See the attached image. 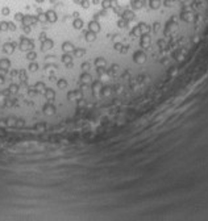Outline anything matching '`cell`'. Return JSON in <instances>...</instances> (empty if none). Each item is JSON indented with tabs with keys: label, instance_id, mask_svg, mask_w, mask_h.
Returning <instances> with one entry per match:
<instances>
[{
	"label": "cell",
	"instance_id": "30",
	"mask_svg": "<svg viewBox=\"0 0 208 221\" xmlns=\"http://www.w3.org/2000/svg\"><path fill=\"white\" fill-rule=\"evenodd\" d=\"M100 1V0H94V3H95V4H97V3H99Z\"/></svg>",
	"mask_w": 208,
	"mask_h": 221
},
{
	"label": "cell",
	"instance_id": "1",
	"mask_svg": "<svg viewBox=\"0 0 208 221\" xmlns=\"http://www.w3.org/2000/svg\"><path fill=\"white\" fill-rule=\"evenodd\" d=\"M19 48L23 51H30V50H33V49H34V42H33L32 40L26 38V37H21Z\"/></svg>",
	"mask_w": 208,
	"mask_h": 221
},
{
	"label": "cell",
	"instance_id": "22",
	"mask_svg": "<svg viewBox=\"0 0 208 221\" xmlns=\"http://www.w3.org/2000/svg\"><path fill=\"white\" fill-rule=\"evenodd\" d=\"M102 7H103V9H109L111 8V5H109V0H102Z\"/></svg>",
	"mask_w": 208,
	"mask_h": 221
},
{
	"label": "cell",
	"instance_id": "24",
	"mask_svg": "<svg viewBox=\"0 0 208 221\" xmlns=\"http://www.w3.org/2000/svg\"><path fill=\"white\" fill-rule=\"evenodd\" d=\"M38 69V64L37 63H30L29 64V70H30V71H36V70H37Z\"/></svg>",
	"mask_w": 208,
	"mask_h": 221
},
{
	"label": "cell",
	"instance_id": "10",
	"mask_svg": "<svg viewBox=\"0 0 208 221\" xmlns=\"http://www.w3.org/2000/svg\"><path fill=\"white\" fill-rule=\"evenodd\" d=\"M95 64H96L97 69H105L107 62H105V59H104V58L99 57V58H96V59H95Z\"/></svg>",
	"mask_w": 208,
	"mask_h": 221
},
{
	"label": "cell",
	"instance_id": "32",
	"mask_svg": "<svg viewBox=\"0 0 208 221\" xmlns=\"http://www.w3.org/2000/svg\"><path fill=\"white\" fill-rule=\"evenodd\" d=\"M0 32H1V28H0Z\"/></svg>",
	"mask_w": 208,
	"mask_h": 221
},
{
	"label": "cell",
	"instance_id": "6",
	"mask_svg": "<svg viewBox=\"0 0 208 221\" xmlns=\"http://www.w3.org/2000/svg\"><path fill=\"white\" fill-rule=\"evenodd\" d=\"M62 62L66 64V66L71 67L73 66V55L70 53H65L62 55Z\"/></svg>",
	"mask_w": 208,
	"mask_h": 221
},
{
	"label": "cell",
	"instance_id": "20",
	"mask_svg": "<svg viewBox=\"0 0 208 221\" xmlns=\"http://www.w3.org/2000/svg\"><path fill=\"white\" fill-rule=\"evenodd\" d=\"M24 16H25V15H23V13H21V12H17V13L15 15V20H16V21H19V23H23Z\"/></svg>",
	"mask_w": 208,
	"mask_h": 221
},
{
	"label": "cell",
	"instance_id": "12",
	"mask_svg": "<svg viewBox=\"0 0 208 221\" xmlns=\"http://www.w3.org/2000/svg\"><path fill=\"white\" fill-rule=\"evenodd\" d=\"M10 67H11V62H10V59H7V58H1V59H0V69L8 70Z\"/></svg>",
	"mask_w": 208,
	"mask_h": 221
},
{
	"label": "cell",
	"instance_id": "27",
	"mask_svg": "<svg viewBox=\"0 0 208 221\" xmlns=\"http://www.w3.org/2000/svg\"><path fill=\"white\" fill-rule=\"evenodd\" d=\"M82 69L88 70V69H90V63H88V62H87V63H86V62H84V63H82Z\"/></svg>",
	"mask_w": 208,
	"mask_h": 221
},
{
	"label": "cell",
	"instance_id": "3",
	"mask_svg": "<svg viewBox=\"0 0 208 221\" xmlns=\"http://www.w3.org/2000/svg\"><path fill=\"white\" fill-rule=\"evenodd\" d=\"M45 13H46V17H48V23H50V24L57 23L58 16H57L56 11H53V9H48V11L45 12Z\"/></svg>",
	"mask_w": 208,
	"mask_h": 221
},
{
	"label": "cell",
	"instance_id": "11",
	"mask_svg": "<svg viewBox=\"0 0 208 221\" xmlns=\"http://www.w3.org/2000/svg\"><path fill=\"white\" fill-rule=\"evenodd\" d=\"M45 96H46V99L49 101H51L56 97V92H54V90H51V88H46V90H45Z\"/></svg>",
	"mask_w": 208,
	"mask_h": 221
},
{
	"label": "cell",
	"instance_id": "9",
	"mask_svg": "<svg viewBox=\"0 0 208 221\" xmlns=\"http://www.w3.org/2000/svg\"><path fill=\"white\" fill-rule=\"evenodd\" d=\"M44 112L46 113V115H54V112H56V107L53 105V104H50V103H48L44 107Z\"/></svg>",
	"mask_w": 208,
	"mask_h": 221
},
{
	"label": "cell",
	"instance_id": "15",
	"mask_svg": "<svg viewBox=\"0 0 208 221\" xmlns=\"http://www.w3.org/2000/svg\"><path fill=\"white\" fill-rule=\"evenodd\" d=\"M134 61H136V62H144V61H145V55H144V53L137 51V53L134 54Z\"/></svg>",
	"mask_w": 208,
	"mask_h": 221
},
{
	"label": "cell",
	"instance_id": "26",
	"mask_svg": "<svg viewBox=\"0 0 208 221\" xmlns=\"http://www.w3.org/2000/svg\"><path fill=\"white\" fill-rule=\"evenodd\" d=\"M17 88H19V87H17V84H12L10 87V90H11V92H16Z\"/></svg>",
	"mask_w": 208,
	"mask_h": 221
},
{
	"label": "cell",
	"instance_id": "16",
	"mask_svg": "<svg viewBox=\"0 0 208 221\" xmlns=\"http://www.w3.org/2000/svg\"><path fill=\"white\" fill-rule=\"evenodd\" d=\"M37 58V53L34 50H30V51H26V59L29 61H36Z\"/></svg>",
	"mask_w": 208,
	"mask_h": 221
},
{
	"label": "cell",
	"instance_id": "8",
	"mask_svg": "<svg viewBox=\"0 0 208 221\" xmlns=\"http://www.w3.org/2000/svg\"><path fill=\"white\" fill-rule=\"evenodd\" d=\"M3 51L5 54H12L15 51V44H11V42H7V44L3 45Z\"/></svg>",
	"mask_w": 208,
	"mask_h": 221
},
{
	"label": "cell",
	"instance_id": "29",
	"mask_svg": "<svg viewBox=\"0 0 208 221\" xmlns=\"http://www.w3.org/2000/svg\"><path fill=\"white\" fill-rule=\"evenodd\" d=\"M45 0H36V3H38V4H41V3H44Z\"/></svg>",
	"mask_w": 208,
	"mask_h": 221
},
{
	"label": "cell",
	"instance_id": "19",
	"mask_svg": "<svg viewBox=\"0 0 208 221\" xmlns=\"http://www.w3.org/2000/svg\"><path fill=\"white\" fill-rule=\"evenodd\" d=\"M128 25H129V23H128V21H125L124 18H120V20L117 21V26L119 28H127Z\"/></svg>",
	"mask_w": 208,
	"mask_h": 221
},
{
	"label": "cell",
	"instance_id": "18",
	"mask_svg": "<svg viewBox=\"0 0 208 221\" xmlns=\"http://www.w3.org/2000/svg\"><path fill=\"white\" fill-rule=\"evenodd\" d=\"M57 86H58V88H59V90H62V88H66V87H67L66 79H59V80L57 82Z\"/></svg>",
	"mask_w": 208,
	"mask_h": 221
},
{
	"label": "cell",
	"instance_id": "25",
	"mask_svg": "<svg viewBox=\"0 0 208 221\" xmlns=\"http://www.w3.org/2000/svg\"><path fill=\"white\" fill-rule=\"evenodd\" d=\"M20 79L21 80H26V74L24 71H20Z\"/></svg>",
	"mask_w": 208,
	"mask_h": 221
},
{
	"label": "cell",
	"instance_id": "4",
	"mask_svg": "<svg viewBox=\"0 0 208 221\" xmlns=\"http://www.w3.org/2000/svg\"><path fill=\"white\" fill-rule=\"evenodd\" d=\"M75 49L76 48L70 41H66V42H63V44H62V50L65 51V53H73Z\"/></svg>",
	"mask_w": 208,
	"mask_h": 221
},
{
	"label": "cell",
	"instance_id": "13",
	"mask_svg": "<svg viewBox=\"0 0 208 221\" xmlns=\"http://www.w3.org/2000/svg\"><path fill=\"white\" fill-rule=\"evenodd\" d=\"M73 26L75 28V29H82L83 28V20L79 17H76L74 20V23H73Z\"/></svg>",
	"mask_w": 208,
	"mask_h": 221
},
{
	"label": "cell",
	"instance_id": "17",
	"mask_svg": "<svg viewBox=\"0 0 208 221\" xmlns=\"http://www.w3.org/2000/svg\"><path fill=\"white\" fill-rule=\"evenodd\" d=\"M81 79H82V82H83V83H91V82H92V76H91L90 74H82Z\"/></svg>",
	"mask_w": 208,
	"mask_h": 221
},
{
	"label": "cell",
	"instance_id": "23",
	"mask_svg": "<svg viewBox=\"0 0 208 221\" xmlns=\"http://www.w3.org/2000/svg\"><path fill=\"white\" fill-rule=\"evenodd\" d=\"M79 4H81L83 8H88V7H90V1H88V0H81V1H79Z\"/></svg>",
	"mask_w": 208,
	"mask_h": 221
},
{
	"label": "cell",
	"instance_id": "2",
	"mask_svg": "<svg viewBox=\"0 0 208 221\" xmlns=\"http://www.w3.org/2000/svg\"><path fill=\"white\" fill-rule=\"evenodd\" d=\"M54 48V41L50 38H45L41 44V50L42 51H48V50H51Z\"/></svg>",
	"mask_w": 208,
	"mask_h": 221
},
{
	"label": "cell",
	"instance_id": "21",
	"mask_svg": "<svg viewBox=\"0 0 208 221\" xmlns=\"http://www.w3.org/2000/svg\"><path fill=\"white\" fill-rule=\"evenodd\" d=\"M10 13H11L10 7H3L1 8V15H3V16H10Z\"/></svg>",
	"mask_w": 208,
	"mask_h": 221
},
{
	"label": "cell",
	"instance_id": "14",
	"mask_svg": "<svg viewBox=\"0 0 208 221\" xmlns=\"http://www.w3.org/2000/svg\"><path fill=\"white\" fill-rule=\"evenodd\" d=\"M86 51H87L86 49H79V48H76L75 50L73 51V53H74V55H75L76 58H81V57H83V55L86 54Z\"/></svg>",
	"mask_w": 208,
	"mask_h": 221
},
{
	"label": "cell",
	"instance_id": "5",
	"mask_svg": "<svg viewBox=\"0 0 208 221\" xmlns=\"http://www.w3.org/2000/svg\"><path fill=\"white\" fill-rule=\"evenodd\" d=\"M96 36H97V33H95V32H92V30H90V29L84 33V38H86V41H87V42H94L95 40H96Z\"/></svg>",
	"mask_w": 208,
	"mask_h": 221
},
{
	"label": "cell",
	"instance_id": "31",
	"mask_svg": "<svg viewBox=\"0 0 208 221\" xmlns=\"http://www.w3.org/2000/svg\"><path fill=\"white\" fill-rule=\"evenodd\" d=\"M74 1H76V3H79V1H81V0H74Z\"/></svg>",
	"mask_w": 208,
	"mask_h": 221
},
{
	"label": "cell",
	"instance_id": "7",
	"mask_svg": "<svg viewBox=\"0 0 208 221\" xmlns=\"http://www.w3.org/2000/svg\"><path fill=\"white\" fill-rule=\"evenodd\" d=\"M88 29H90V30H92V32H95V33L100 32V24L97 23L96 20L90 21V23H88Z\"/></svg>",
	"mask_w": 208,
	"mask_h": 221
},
{
	"label": "cell",
	"instance_id": "28",
	"mask_svg": "<svg viewBox=\"0 0 208 221\" xmlns=\"http://www.w3.org/2000/svg\"><path fill=\"white\" fill-rule=\"evenodd\" d=\"M8 125H15V120H12V119L8 120Z\"/></svg>",
	"mask_w": 208,
	"mask_h": 221
}]
</instances>
